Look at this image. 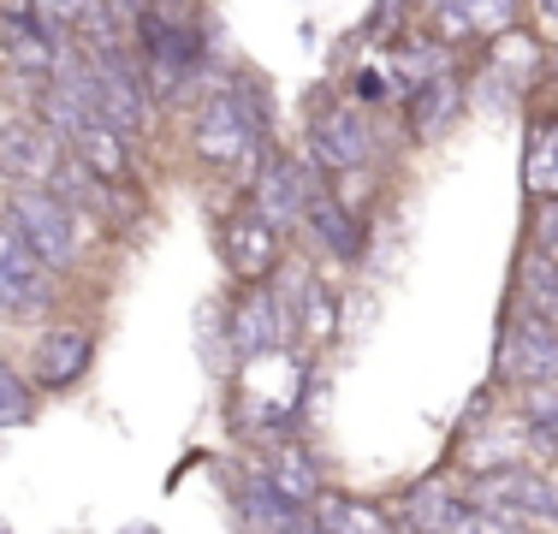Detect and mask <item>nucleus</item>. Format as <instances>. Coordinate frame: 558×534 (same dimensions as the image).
Segmentation results:
<instances>
[{
	"instance_id": "obj_1",
	"label": "nucleus",
	"mask_w": 558,
	"mask_h": 534,
	"mask_svg": "<svg viewBox=\"0 0 558 534\" xmlns=\"http://www.w3.org/2000/svg\"><path fill=\"white\" fill-rule=\"evenodd\" d=\"M191 149L220 172H256V160L268 155V96L256 84L215 89L191 119Z\"/></svg>"
},
{
	"instance_id": "obj_2",
	"label": "nucleus",
	"mask_w": 558,
	"mask_h": 534,
	"mask_svg": "<svg viewBox=\"0 0 558 534\" xmlns=\"http://www.w3.org/2000/svg\"><path fill=\"white\" fill-rule=\"evenodd\" d=\"M7 226L31 244V256L48 267V274H77L84 262V238L89 220L77 214L65 196H54L48 184H12L7 196Z\"/></svg>"
},
{
	"instance_id": "obj_3",
	"label": "nucleus",
	"mask_w": 558,
	"mask_h": 534,
	"mask_svg": "<svg viewBox=\"0 0 558 534\" xmlns=\"http://www.w3.org/2000/svg\"><path fill=\"white\" fill-rule=\"evenodd\" d=\"M322 179L327 172H315V160L268 149L256 160V172H250V208H256L274 232H291V226H303V208H310V196Z\"/></svg>"
},
{
	"instance_id": "obj_4",
	"label": "nucleus",
	"mask_w": 558,
	"mask_h": 534,
	"mask_svg": "<svg viewBox=\"0 0 558 534\" xmlns=\"http://www.w3.org/2000/svg\"><path fill=\"white\" fill-rule=\"evenodd\" d=\"M470 493L475 505H494V511H511L523 517L529 529H558V481L529 470V463H499V470H482L470 475Z\"/></svg>"
},
{
	"instance_id": "obj_5",
	"label": "nucleus",
	"mask_w": 558,
	"mask_h": 534,
	"mask_svg": "<svg viewBox=\"0 0 558 534\" xmlns=\"http://www.w3.org/2000/svg\"><path fill=\"white\" fill-rule=\"evenodd\" d=\"M310 160L315 172H356L375 160V125L363 119V107H327L310 125Z\"/></svg>"
},
{
	"instance_id": "obj_6",
	"label": "nucleus",
	"mask_w": 558,
	"mask_h": 534,
	"mask_svg": "<svg viewBox=\"0 0 558 534\" xmlns=\"http://www.w3.org/2000/svg\"><path fill=\"white\" fill-rule=\"evenodd\" d=\"M499 368H505V380H517V386L558 380V327L547 315L523 310L499 339Z\"/></svg>"
},
{
	"instance_id": "obj_7",
	"label": "nucleus",
	"mask_w": 558,
	"mask_h": 534,
	"mask_svg": "<svg viewBox=\"0 0 558 534\" xmlns=\"http://www.w3.org/2000/svg\"><path fill=\"white\" fill-rule=\"evenodd\" d=\"M96 363V339L84 327H43L31 339V386L43 392H72Z\"/></svg>"
},
{
	"instance_id": "obj_8",
	"label": "nucleus",
	"mask_w": 558,
	"mask_h": 534,
	"mask_svg": "<svg viewBox=\"0 0 558 534\" xmlns=\"http://www.w3.org/2000/svg\"><path fill=\"white\" fill-rule=\"evenodd\" d=\"M279 238H286V232H274L256 208L232 214V220H226V232H220L226 274H232L238 286H268L274 267H279Z\"/></svg>"
},
{
	"instance_id": "obj_9",
	"label": "nucleus",
	"mask_w": 558,
	"mask_h": 534,
	"mask_svg": "<svg viewBox=\"0 0 558 534\" xmlns=\"http://www.w3.org/2000/svg\"><path fill=\"white\" fill-rule=\"evenodd\" d=\"M54 279L43 262L31 256V244H24L12 226H0V310L12 315H43L48 303H54Z\"/></svg>"
},
{
	"instance_id": "obj_10",
	"label": "nucleus",
	"mask_w": 558,
	"mask_h": 534,
	"mask_svg": "<svg viewBox=\"0 0 558 534\" xmlns=\"http://www.w3.org/2000/svg\"><path fill=\"white\" fill-rule=\"evenodd\" d=\"M65 143L43 119H0V179L7 184H48Z\"/></svg>"
},
{
	"instance_id": "obj_11",
	"label": "nucleus",
	"mask_w": 558,
	"mask_h": 534,
	"mask_svg": "<svg viewBox=\"0 0 558 534\" xmlns=\"http://www.w3.org/2000/svg\"><path fill=\"white\" fill-rule=\"evenodd\" d=\"M232 517L244 529H315V511H310V505H298L291 493H279V481L262 470V463L238 475Z\"/></svg>"
},
{
	"instance_id": "obj_12",
	"label": "nucleus",
	"mask_w": 558,
	"mask_h": 534,
	"mask_svg": "<svg viewBox=\"0 0 558 534\" xmlns=\"http://www.w3.org/2000/svg\"><path fill=\"white\" fill-rule=\"evenodd\" d=\"M65 149L84 160V167L96 172V179H108V184H131V137H125V131H113L101 113L77 119V125L65 131Z\"/></svg>"
},
{
	"instance_id": "obj_13",
	"label": "nucleus",
	"mask_w": 558,
	"mask_h": 534,
	"mask_svg": "<svg viewBox=\"0 0 558 534\" xmlns=\"http://www.w3.org/2000/svg\"><path fill=\"white\" fill-rule=\"evenodd\" d=\"M303 226H310V238L327 250L333 262H356L363 256V232H368V220H356L351 208L339 203L327 184H315V196H310V208H303Z\"/></svg>"
},
{
	"instance_id": "obj_14",
	"label": "nucleus",
	"mask_w": 558,
	"mask_h": 534,
	"mask_svg": "<svg viewBox=\"0 0 558 534\" xmlns=\"http://www.w3.org/2000/svg\"><path fill=\"white\" fill-rule=\"evenodd\" d=\"M458 113H463V77H458V65L422 77V84H410V131H416V137H446V131L458 125Z\"/></svg>"
},
{
	"instance_id": "obj_15",
	"label": "nucleus",
	"mask_w": 558,
	"mask_h": 534,
	"mask_svg": "<svg viewBox=\"0 0 558 534\" xmlns=\"http://www.w3.org/2000/svg\"><path fill=\"white\" fill-rule=\"evenodd\" d=\"M262 470L279 481V493H291L298 505H310V511H315V499H322V470H315V458H310L303 446H291V439H274L268 458H262Z\"/></svg>"
},
{
	"instance_id": "obj_16",
	"label": "nucleus",
	"mask_w": 558,
	"mask_h": 534,
	"mask_svg": "<svg viewBox=\"0 0 558 534\" xmlns=\"http://www.w3.org/2000/svg\"><path fill=\"white\" fill-rule=\"evenodd\" d=\"M517 422H523L529 451H541V458H558V380L523 386V410H517Z\"/></svg>"
},
{
	"instance_id": "obj_17",
	"label": "nucleus",
	"mask_w": 558,
	"mask_h": 534,
	"mask_svg": "<svg viewBox=\"0 0 558 534\" xmlns=\"http://www.w3.org/2000/svg\"><path fill=\"white\" fill-rule=\"evenodd\" d=\"M315 529L327 534H375V529H392V511L368 499H344V493H322L315 499Z\"/></svg>"
},
{
	"instance_id": "obj_18",
	"label": "nucleus",
	"mask_w": 558,
	"mask_h": 534,
	"mask_svg": "<svg viewBox=\"0 0 558 534\" xmlns=\"http://www.w3.org/2000/svg\"><path fill=\"white\" fill-rule=\"evenodd\" d=\"M517 298H523V310L547 315L553 327H558V262H547L541 250H529L523 274H517Z\"/></svg>"
},
{
	"instance_id": "obj_19",
	"label": "nucleus",
	"mask_w": 558,
	"mask_h": 534,
	"mask_svg": "<svg viewBox=\"0 0 558 534\" xmlns=\"http://www.w3.org/2000/svg\"><path fill=\"white\" fill-rule=\"evenodd\" d=\"M529 196H558V119L547 125H535V137H529Z\"/></svg>"
},
{
	"instance_id": "obj_20",
	"label": "nucleus",
	"mask_w": 558,
	"mask_h": 534,
	"mask_svg": "<svg viewBox=\"0 0 558 534\" xmlns=\"http://www.w3.org/2000/svg\"><path fill=\"white\" fill-rule=\"evenodd\" d=\"M333 327H339V298L322 286V279H303V303H298V332L310 344H322V339H333Z\"/></svg>"
},
{
	"instance_id": "obj_21",
	"label": "nucleus",
	"mask_w": 558,
	"mask_h": 534,
	"mask_svg": "<svg viewBox=\"0 0 558 534\" xmlns=\"http://www.w3.org/2000/svg\"><path fill=\"white\" fill-rule=\"evenodd\" d=\"M36 416V386H31V374H19L0 356V427H24Z\"/></svg>"
},
{
	"instance_id": "obj_22",
	"label": "nucleus",
	"mask_w": 558,
	"mask_h": 534,
	"mask_svg": "<svg viewBox=\"0 0 558 534\" xmlns=\"http://www.w3.org/2000/svg\"><path fill=\"white\" fill-rule=\"evenodd\" d=\"M458 7L470 12L475 36H487V43H494L499 31H511V24H517V0H458Z\"/></svg>"
},
{
	"instance_id": "obj_23",
	"label": "nucleus",
	"mask_w": 558,
	"mask_h": 534,
	"mask_svg": "<svg viewBox=\"0 0 558 534\" xmlns=\"http://www.w3.org/2000/svg\"><path fill=\"white\" fill-rule=\"evenodd\" d=\"M529 250H541L547 262H558V196H541V203H535V232H529Z\"/></svg>"
},
{
	"instance_id": "obj_24",
	"label": "nucleus",
	"mask_w": 558,
	"mask_h": 534,
	"mask_svg": "<svg viewBox=\"0 0 558 534\" xmlns=\"http://www.w3.org/2000/svg\"><path fill=\"white\" fill-rule=\"evenodd\" d=\"M36 7H43L48 19H54V24H72V19H77V7H84V0H36Z\"/></svg>"
},
{
	"instance_id": "obj_25",
	"label": "nucleus",
	"mask_w": 558,
	"mask_h": 534,
	"mask_svg": "<svg viewBox=\"0 0 558 534\" xmlns=\"http://www.w3.org/2000/svg\"><path fill=\"white\" fill-rule=\"evenodd\" d=\"M541 7H547V12H553V19H558V0H541Z\"/></svg>"
},
{
	"instance_id": "obj_26",
	"label": "nucleus",
	"mask_w": 558,
	"mask_h": 534,
	"mask_svg": "<svg viewBox=\"0 0 558 534\" xmlns=\"http://www.w3.org/2000/svg\"><path fill=\"white\" fill-rule=\"evenodd\" d=\"M410 7H422V12H428V7H434V0H410Z\"/></svg>"
},
{
	"instance_id": "obj_27",
	"label": "nucleus",
	"mask_w": 558,
	"mask_h": 534,
	"mask_svg": "<svg viewBox=\"0 0 558 534\" xmlns=\"http://www.w3.org/2000/svg\"><path fill=\"white\" fill-rule=\"evenodd\" d=\"M0 529H7V523H0Z\"/></svg>"
}]
</instances>
